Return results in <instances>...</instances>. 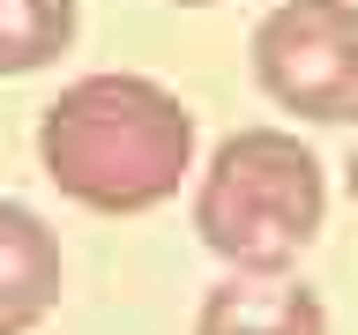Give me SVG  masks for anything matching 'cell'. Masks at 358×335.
I'll use <instances>...</instances> for the list:
<instances>
[{
	"label": "cell",
	"mask_w": 358,
	"mask_h": 335,
	"mask_svg": "<svg viewBox=\"0 0 358 335\" xmlns=\"http://www.w3.org/2000/svg\"><path fill=\"white\" fill-rule=\"evenodd\" d=\"M38 164L97 216H142L194 172V112L150 75H83L38 112Z\"/></svg>",
	"instance_id": "obj_1"
},
{
	"label": "cell",
	"mask_w": 358,
	"mask_h": 335,
	"mask_svg": "<svg viewBox=\"0 0 358 335\" xmlns=\"http://www.w3.org/2000/svg\"><path fill=\"white\" fill-rule=\"evenodd\" d=\"M329 216L321 156L284 127H239L194 179V231L239 276H284Z\"/></svg>",
	"instance_id": "obj_2"
},
{
	"label": "cell",
	"mask_w": 358,
	"mask_h": 335,
	"mask_svg": "<svg viewBox=\"0 0 358 335\" xmlns=\"http://www.w3.org/2000/svg\"><path fill=\"white\" fill-rule=\"evenodd\" d=\"M254 82L276 112L351 127L358 119V0H284L254 30Z\"/></svg>",
	"instance_id": "obj_3"
},
{
	"label": "cell",
	"mask_w": 358,
	"mask_h": 335,
	"mask_svg": "<svg viewBox=\"0 0 358 335\" xmlns=\"http://www.w3.org/2000/svg\"><path fill=\"white\" fill-rule=\"evenodd\" d=\"M60 290L67 261L52 223L22 201H0V335H38L60 313Z\"/></svg>",
	"instance_id": "obj_4"
},
{
	"label": "cell",
	"mask_w": 358,
	"mask_h": 335,
	"mask_svg": "<svg viewBox=\"0 0 358 335\" xmlns=\"http://www.w3.org/2000/svg\"><path fill=\"white\" fill-rule=\"evenodd\" d=\"M194 335H329V306L291 276H231L201 298Z\"/></svg>",
	"instance_id": "obj_5"
},
{
	"label": "cell",
	"mask_w": 358,
	"mask_h": 335,
	"mask_svg": "<svg viewBox=\"0 0 358 335\" xmlns=\"http://www.w3.org/2000/svg\"><path fill=\"white\" fill-rule=\"evenodd\" d=\"M75 45V0H0V82L38 75Z\"/></svg>",
	"instance_id": "obj_6"
},
{
	"label": "cell",
	"mask_w": 358,
	"mask_h": 335,
	"mask_svg": "<svg viewBox=\"0 0 358 335\" xmlns=\"http://www.w3.org/2000/svg\"><path fill=\"white\" fill-rule=\"evenodd\" d=\"M343 194H351V209H358V149H351V164H343Z\"/></svg>",
	"instance_id": "obj_7"
},
{
	"label": "cell",
	"mask_w": 358,
	"mask_h": 335,
	"mask_svg": "<svg viewBox=\"0 0 358 335\" xmlns=\"http://www.w3.org/2000/svg\"><path fill=\"white\" fill-rule=\"evenodd\" d=\"M172 8H217V0H172Z\"/></svg>",
	"instance_id": "obj_8"
}]
</instances>
